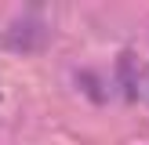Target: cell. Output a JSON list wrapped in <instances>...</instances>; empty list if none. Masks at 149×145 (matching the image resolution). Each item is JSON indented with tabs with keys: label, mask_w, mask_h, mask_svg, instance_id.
<instances>
[{
	"label": "cell",
	"mask_w": 149,
	"mask_h": 145,
	"mask_svg": "<svg viewBox=\"0 0 149 145\" xmlns=\"http://www.w3.org/2000/svg\"><path fill=\"white\" fill-rule=\"evenodd\" d=\"M120 84H124V94L127 98H138V80H135V55L124 51L120 55Z\"/></svg>",
	"instance_id": "cell-1"
},
{
	"label": "cell",
	"mask_w": 149,
	"mask_h": 145,
	"mask_svg": "<svg viewBox=\"0 0 149 145\" xmlns=\"http://www.w3.org/2000/svg\"><path fill=\"white\" fill-rule=\"evenodd\" d=\"M138 91H142V102L149 105V69L142 72V80H138Z\"/></svg>",
	"instance_id": "cell-2"
}]
</instances>
